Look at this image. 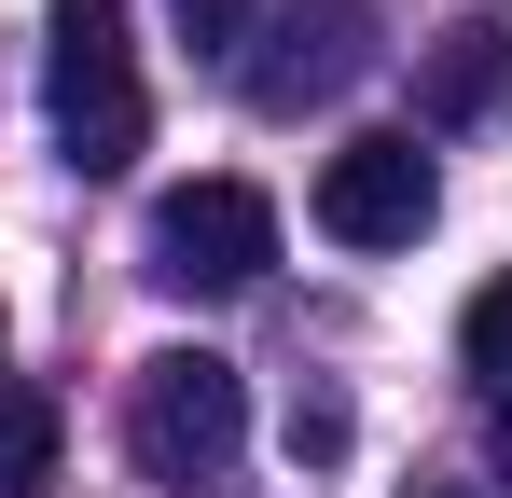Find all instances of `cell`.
<instances>
[{
	"mask_svg": "<svg viewBox=\"0 0 512 498\" xmlns=\"http://www.w3.org/2000/svg\"><path fill=\"white\" fill-rule=\"evenodd\" d=\"M125 457L167 498H222L236 457H250V374L222 346H153L125 374Z\"/></svg>",
	"mask_w": 512,
	"mask_h": 498,
	"instance_id": "obj_1",
	"label": "cell"
},
{
	"mask_svg": "<svg viewBox=\"0 0 512 498\" xmlns=\"http://www.w3.org/2000/svg\"><path fill=\"white\" fill-rule=\"evenodd\" d=\"M42 42H56V153L84 166V180H125V166L153 153V97H139L125 0H56Z\"/></svg>",
	"mask_w": 512,
	"mask_h": 498,
	"instance_id": "obj_2",
	"label": "cell"
},
{
	"mask_svg": "<svg viewBox=\"0 0 512 498\" xmlns=\"http://www.w3.org/2000/svg\"><path fill=\"white\" fill-rule=\"evenodd\" d=\"M139 263H153V291H250L277 263V194L263 180H180L139 236Z\"/></svg>",
	"mask_w": 512,
	"mask_h": 498,
	"instance_id": "obj_3",
	"label": "cell"
},
{
	"mask_svg": "<svg viewBox=\"0 0 512 498\" xmlns=\"http://www.w3.org/2000/svg\"><path fill=\"white\" fill-rule=\"evenodd\" d=\"M360 70H374V14H360V0H263L250 56H236V97L291 125V111H319V97H346Z\"/></svg>",
	"mask_w": 512,
	"mask_h": 498,
	"instance_id": "obj_4",
	"label": "cell"
},
{
	"mask_svg": "<svg viewBox=\"0 0 512 498\" xmlns=\"http://www.w3.org/2000/svg\"><path fill=\"white\" fill-rule=\"evenodd\" d=\"M429 208H443V180H429L416 139H346V153H319V236L333 249H416Z\"/></svg>",
	"mask_w": 512,
	"mask_h": 498,
	"instance_id": "obj_5",
	"label": "cell"
},
{
	"mask_svg": "<svg viewBox=\"0 0 512 498\" xmlns=\"http://www.w3.org/2000/svg\"><path fill=\"white\" fill-rule=\"evenodd\" d=\"M499 97H512V14H457V28L416 56V111L429 125H485Z\"/></svg>",
	"mask_w": 512,
	"mask_h": 498,
	"instance_id": "obj_6",
	"label": "cell"
},
{
	"mask_svg": "<svg viewBox=\"0 0 512 498\" xmlns=\"http://www.w3.org/2000/svg\"><path fill=\"white\" fill-rule=\"evenodd\" d=\"M457 360L485 374V402H499V443H512V277L471 291V319H457Z\"/></svg>",
	"mask_w": 512,
	"mask_h": 498,
	"instance_id": "obj_7",
	"label": "cell"
},
{
	"mask_svg": "<svg viewBox=\"0 0 512 498\" xmlns=\"http://www.w3.org/2000/svg\"><path fill=\"white\" fill-rule=\"evenodd\" d=\"M56 471V402L42 388H0V498H28Z\"/></svg>",
	"mask_w": 512,
	"mask_h": 498,
	"instance_id": "obj_8",
	"label": "cell"
},
{
	"mask_svg": "<svg viewBox=\"0 0 512 498\" xmlns=\"http://www.w3.org/2000/svg\"><path fill=\"white\" fill-rule=\"evenodd\" d=\"M167 14H180V42H194L208 70H236V56H250V28H263V0H167Z\"/></svg>",
	"mask_w": 512,
	"mask_h": 498,
	"instance_id": "obj_9",
	"label": "cell"
},
{
	"mask_svg": "<svg viewBox=\"0 0 512 498\" xmlns=\"http://www.w3.org/2000/svg\"><path fill=\"white\" fill-rule=\"evenodd\" d=\"M291 457H346V402H333V388L291 402Z\"/></svg>",
	"mask_w": 512,
	"mask_h": 498,
	"instance_id": "obj_10",
	"label": "cell"
},
{
	"mask_svg": "<svg viewBox=\"0 0 512 498\" xmlns=\"http://www.w3.org/2000/svg\"><path fill=\"white\" fill-rule=\"evenodd\" d=\"M499 498H512V443H499Z\"/></svg>",
	"mask_w": 512,
	"mask_h": 498,
	"instance_id": "obj_11",
	"label": "cell"
}]
</instances>
